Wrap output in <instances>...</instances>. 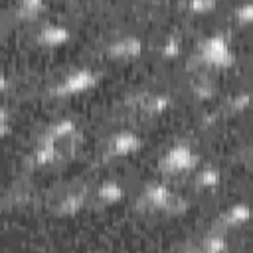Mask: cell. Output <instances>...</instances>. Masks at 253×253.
<instances>
[{"instance_id": "obj_5", "label": "cell", "mask_w": 253, "mask_h": 253, "mask_svg": "<svg viewBox=\"0 0 253 253\" xmlns=\"http://www.w3.org/2000/svg\"><path fill=\"white\" fill-rule=\"evenodd\" d=\"M140 136L132 130H119L115 132L109 142H107V150L109 154L113 156H126V154H132L140 148Z\"/></svg>"}, {"instance_id": "obj_10", "label": "cell", "mask_w": 253, "mask_h": 253, "mask_svg": "<svg viewBox=\"0 0 253 253\" xmlns=\"http://www.w3.org/2000/svg\"><path fill=\"white\" fill-rule=\"evenodd\" d=\"M83 206H85V192H67V194L59 200L57 211L71 215V213L79 211Z\"/></svg>"}, {"instance_id": "obj_8", "label": "cell", "mask_w": 253, "mask_h": 253, "mask_svg": "<svg viewBox=\"0 0 253 253\" xmlns=\"http://www.w3.org/2000/svg\"><path fill=\"white\" fill-rule=\"evenodd\" d=\"M61 154H63V152H61V148H59L55 142L42 138L40 144H38L36 150H34V162H36V164H51V162L59 160Z\"/></svg>"}, {"instance_id": "obj_7", "label": "cell", "mask_w": 253, "mask_h": 253, "mask_svg": "<svg viewBox=\"0 0 253 253\" xmlns=\"http://www.w3.org/2000/svg\"><path fill=\"white\" fill-rule=\"evenodd\" d=\"M67 38H69V30L63 24H55V22L42 26L38 32V42L43 45H59Z\"/></svg>"}, {"instance_id": "obj_9", "label": "cell", "mask_w": 253, "mask_h": 253, "mask_svg": "<svg viewBox=\"0 0 253 253\" xmlns=\"http://www.w3.org/2000/svg\"><path fill=\"white\" fill-rule=\"evenodd\" d=\"M249 217H251V208L247 204L239 202V204H233L225 210V213L221 217V223L223 225H241V223L249 221Z\"/></svg>"}, {"instance_id": "obj_19", "label": "cell", "mask_w": 253, "mask_h": 253, "mask_svg": "<svg viewBox=\"0 0 253 253\" xmlns=\"http://www.w3.org/2000/svg\"><path fill=\"white\" fill-rule=\"evenodd\" d=\"M249 103H251L249 93H239V95H235V97H233L231 107H233V109H243V107H247Z\"/></svg>"}, {"instance_id": "obj_13", "label": "cell", "mask_w": 253, "mask_h": 253, "mask_svg": "<svg viewBox=\"0 0 253 253\" xmlns=\"http://www.w3.org/2000/svg\"><path fill=\"white\" fill-rule=\"evenodd\" d=\"M225 249H227V241L221 233L210 235L202 243V253H225Z\"/></svg>"}, {"instance_id": "obj_14", "label": "cell", "mask_w": 253, "mask_h": 253, "mask_svg": "<svg viewBox=\"0 0 253 253\" xmlns=\"http://www.w3.org/2000/svg\"><path fill=\"white\" fill-rule=\"evenodd\" d=\"M196 180L202 188H215L219 184V170L213 168V166H206L204 170L198 172Z\"/></svg>"}, {"instance_id": "obj_11", "label": "cell", "mask_w": 253, "mask_h": 253, "mask_svg": "<svg viewBox=\"0 0 253 253\" xmlns=\"http://www.w3.org/2000/svg\"><path fill=\"white\" fill-rule=\"evenodd\" d=\"M123 186L115 180H107L103 182L99 188H97V198L103 202V204H115L123 198Z\"/></svg>"}, {"instance_id": "obj_2", "label": "cell", "mask_w": 253, "mask_h": 253, "mask_svg": "<svg viewBox=\"0 0 253 253\" xmlns=\"http://www.w3.org/2000/svg\"><path fill=\"white\" fill-rule=\"evenodd\" d=\"M142 200L146 206L154 208V210H162V211H170V213H176V211H182L184 210V200L180 196H176L166 184L162 182H152L144 188L142 192Z\"/></svg>"}, {"instance_id": "obj_4", "label": "cell", "mask_w": 253, "mask_h": 253, "mask_svg": "<svg viewBox=\"0 0 253 253\" xmlns=\"http://www.w3.org/2000/svg\"><path fill=\"white\" fill-rule=\"evenodd\" d=\"M95 83H97V73L89 67H79V69H73L67 75H63L53 85V93L55 95H75V93H83V91L91 89Z\"/></svg>"}, {"instance_id": "obj_17", "label": "cell", "mask_w": 253, "mask_h": 253, "mask_svg": "<svg viewBox=\"0 0 253 253\" xmlns=\"http://www.w3.org/2000/svg\"><path fill=\"white\" fill-rule=\"evenodd\" d=\"M178 49H180V38L170 34L162 43V53L164 55H174V53H178Z\"/></svg>"}, {"instance_id": "obj_3", "label": "cell", "mask_w": 253, "mask_h": 253, "mask_svg": "<svg viewBox=\"0 0 253 253\" xmlns=\"http://www.w3.org/2000/svg\"><path fill=\"white\" fill-rule=\"evenodd\" d=\"M196 162H198V154L194 152V148L184 142H178L164 152V156L160 160V168L170 174H180V172L192 170L196 166Z\"/></svg>"}, {"instance_id": "obj_15", "label": "cell", "mask_w": 253, "mask_h": 253, "mask_svg": "<svg viewBox=\"0 0 253 253\" xmlns=\"http://www.w3.org/2000/svg\"><path fill=\"white\" fill-rule=\"evenodd\" d=\"M42 10H43V2H42V0H22V2H18V6H16V12H18L22 18L38 16Z\"/></svg>"}, {"instance_id": "obj_6", "label": "cell", "mask_w": 253, "mask_h": 253, "mask_svg": "<svg viewBox=\"0 0 253 253\" xmlns=\"http://www.w3.org/2000/svg\"><path fill=\"white\" fill-rule=\"evenodd\" d=\"M109 55L113 57H119V59H130V57H136L140 51H142V40L134 34H126V36H121L117 40H113L107 47Z\"/></svg>"}, {"instance_id": "obj_1", "label": "cell", "mask_w": 253, "mask_h": 253, "mask_svg": "<svg viewBox=\"0 0 253 253\" xmlns=\"http://www.w3.org/2000/svg\"><path fill=\"white\" fill-rule=\"evenodd\" d=\"M198 53H200V59L211 67H229L235 61V53L227 38L219 32L210 34L206 40H202Z\"/></svg>"}, {"instance_id": "obj_18", "label": "cell", "mask_w": 253, "mask_h": 253, "mask_svg": "<svg viewBox=\"0 0 253 253\" xmlns=\"http://www.w3.org/2000/svg\"><path fill=\"white\" fill-rule=\"evenodd\" d=\"M213 6H215L213 0H190L188 2V8L194 10V12H204V10H210Z\"/></svg>"}, {"instance_id": "obj_16", "label": "cell", "mask_w": 253, "mask_h": 253, "mask_svg": "<svg viewBox=\"0 0 253 253\" xmlns=\"http://www.w3.org/2000/svg\"><path fill=\"white\" fill-rule=\"evenodd\" d=\"M235 18L239 22H253V2H241L235 8Z\"/></svg>"}, {"instance_id": "obj_12", "label": "cell", "mask_w": 253, "mask_h": 253, "mask_svg": "<svg viewBox=\"0 0 253 253\" xmlns=\"http://www.w3.org/2000/svg\"><path fill=\"white\" fill-rule=\"evenodd\" d=\"M170 105V97L166 93H150L142 99V109L146 113H162Z\"/></svg>"}, {"instance_id": "obj_20", "label": "cell", "mask_w": 253, "mask_h": 253, "mask_svg": "<svg viewBox=\"0 0 253 253\" xmlns=\"http://www.w3.org/2000/svg\"><path fill=\"white\" fill-rule=\"evenodd\" d=\"M194 89H196V93H198L200 97H206V95H210V93H211V85H210V81H208V79H200V81H198V85H196Z\"/></svg>"}]
</instances>
